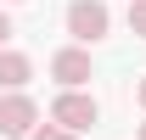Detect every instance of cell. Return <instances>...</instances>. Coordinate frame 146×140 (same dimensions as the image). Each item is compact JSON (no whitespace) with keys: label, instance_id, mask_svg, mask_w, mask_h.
Returning <instances> with one entry per match:
<instances>
[{"label":"cell","instance_id":"52a82bcc","mask_svg":"<svg viewBox=\"0 0 146 140\" xmlns=\"http://www.w3.org/2000/svg\"><path fill=\"white\" fill-rule=\"evenodd\" d=\"M129 28H135V39H146V0H129Z\"/></svg>","mask_w":146,"mask_h":140},{"label":"cell","instance_id":"277c9868","mask_svg":"<svg viewBox=\"0 0 146 140\" xmlns=\"http://www.w3.org/2000/svg\"><path fill=\"white\" fill-rule=\"evenodd\" d=\"M51 73H56L68 90L84 84V79H90V51H56V56H51Z\"/></svg>","mask_w":146,"mask_h":140},{"label":"cell","instance_id":"30bf717a","mask_svg":"<svg viewBox=\"0 0 146 140\" xmlns=\"http://www.w3.org/2000/svg\"><path fill=\"white\" fill-rule=\"evenodd\" d=\"M141 140H146V123H141Z\"/></svg>","mask_w":146,"mask_h":140},{"label":"cell","instance_id":"8fae6325","mask_svg":"<svg viewBox=\"0 0 146 140\" xmlns=\"http://www.w3.org/2000/svg\"><path fill=\"white\" fill-rule=\"evenodd\" d=\"M11 6H17V0H11Z\"/></svg>","mask_w":146,"mask_h":140},{"label":"cell","instance_id":"9c48e42d","mask_svg":"<svg viewBox=\"0 0 146 140\" xmlns=\"http://www.w3.org/2000/svg\"><path fill=\"white\" fill-rule=\"evenodd\" d=\"M135 101H141V106H146V79H141V84H135Z\"/></svg>","mask_w":146,"mask_h":140},{"label":"cell","instance_id":"6da1fadb","mask_svg":"<svg viewBox=\"0 0 146 140\" xmlns=\"http://www.w3.org/2000/svg\"><path fill=\"white\" fill-rule=\"evenodd\" d=\"M112 17H107V6L101 0H73L68 6V34L79 39V45H96V39H107Z\"/></svg>","mask_w":146,"mask_h":140},{"label":"cell","instance_id":"7a4b0ae2","mask_svg":"<svg viewBox=\"0 0 146 140\" xmlns=\"http://www.w3.org/2000/svg\"><path fill=\"white\" fill-rule=\"evenodd\" d=\"M34 123H39V106L28 101L23 90H6V95H0V135H6V140L34 135Z\"/></svg>","mask_w":146,"mask_h":140},{"label":"cell","instance_id":"8992f818","mask_svg":"<svg viewBox=\"0 0 146 140\" xmlns=\"http://www.w3.org/2000/svg\"><path fill=\"white\" fill-rule=\"evenodd\" d=\"M28 140H79L73 129H62V123H34V135Z\"/></svg>","mask_w":146,"mask_h":140},{"label":"cell","instance_id":"ba28073f","mask_svg":"<svg viewBox=\"0 0 146 140\" xmlns=\"http://www.w3.org/2000/svg\"><path fill=\"white\" fill-rule=\"evenodd\" d=\"M6 39H11V17L0 11V45H6Z\"/></svg>","mask_w":146,"mask_h":140},{"label":"cell","instance_id":"3957f363","mask_svg":"<svg viewBox=\"0 0 146 140\" xmlns=\"http://www.w3.org/2000/svg\"><path fill=\"white\" fill-rule=\"evenodd\" d=\"M96 118H101V106H96V95H79V90H68V95H56V106H51V123L73 129V135H84V129H96Z\"/></svg>","mask_w":146,"mask_h":140},{"label":"cell","instance_id":"5b68a950","mask_svg":"<svg viewBox=\"0 0 146 140\" xmlns=\"http://www.w3.org/2000/svg\"><path fill=\"white\" fill-rule=\"evenodd\" d=\"M28 79H34V62H28V56L0 51V90H23Z\"/></svg>","mask_w":146,"mask_h":140}]
</instances>
